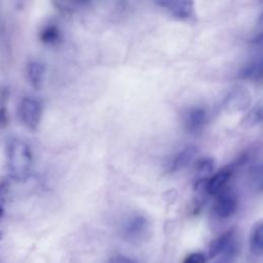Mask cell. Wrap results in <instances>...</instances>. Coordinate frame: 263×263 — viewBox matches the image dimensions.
I'll return each mask as SVG.
<instances>
[{
  "mask_svg": "<svg viewBox=\"0 0 263 263\" xmlns=\"http://www.w3.org/2000/svg\"><path fill=\"white\" fill-rule=\"evenodd\" d=\"M217 263H218V262H217Z\"/></svg>",
  "mask_w": 263,
  "mask_h": 263,
  "instance_id": "obj_21",
  "label": "cell"
},
{
  "mask_svg": "<svg viewBox=\"0 0 263 263\" xmlns=\"http://www.w3.org/2000/svg\"><path fill=\"white\" fill-rule=\"evenodd\" d=\"M238 208V197L234 190L231 188H223L216 194V200L214 203L215 214L222 218L232 217Z\"/></svg>",
  "mask_w": 263,
  "mask_h": 263,
  "instance_id": "obj_5",
  "label": "cell"
},
{
  "mask_svg": "<svg viewBox=\"0 0 263 263\" xmlns=\"http://www.w3.org/2000/svg\"><path fill=\"white\" fill-rule=\"evenodd\" d=\"M208 120L206 111L200 107L190 109L184 118L185 129L190 134H199L205 126Z\"/></svg>",
  "mask_w": 263,
  "mask_h": 263,
  "instance_id": "obj_7",
  "label": "cell"
},
{
  "mask_svg": "<svg viewBox=\"0 0 263 263\" xmlns=\"http://www.w3.org/2000/svg\"><path fill=\"white\" fill-rule=\"evenodd\" d=\"M262 120V105L259 103L253 109H251L242 118L241 125L245 127H252L260 123Z\"/></svg>",
  "mask_w": 263,
  "mask_h": 263,
  "instance_id": "obj_14",
  "label": "cell"
},
{
  "mask_svg": "<svg viewBox=\"0 0 263 263\" xmlns=\"http://www.w3.org/2000/svg\"><path fill=\"white\" fill-rule=\"evenodd\" d=\"M233 172V166H226L211 175V177L205 182V190L210 195H216L223 188L226 187V184L231 178Z\"/></svg>",
  "mask_w": 263,
  "mask_h": 263,
  "instance_id": "obj_8",
  "label": "cell"
},
{
  "mask_svg": "<svg viewBox=\"0 0 263 263\" xmlns=\"http://www.w3.org/2000/svg\"><path fill=\"white\" fill-rule=\"evenodd\" d=\"M250 249L256 256H261L263 252V223L256 222L250 233Z\"/></svg>",
  "mask_w": 263,
  "mask_h": 263,
  "instance_id": "obj_11",
  "label": "cell"
},
{
  "mask_svg": "<svg viewBox=\"0 0 263 263\" xmlns=\"http://www.w3.org/2000/svg\"><path fill=\"white\" fill-rule=\"evenodd\" d=\"M215 168V160L210 156L198 158L194 164V180L202 181L208 180L213 175Z\"/></svg>",
  "mask_w": 263,
  "mask_h": 263,
  "instance_id": "obj_10",
  "label": "cell"
},
{
  "mask_svg": "<svg viewBox=\"0 0 263 263\" xmlns=\"http://www.w3.org/2000/svg\"><path fill=\"white\" fill-rule=\"evenodd\" d=\"M261 68H262V64L261 61H255L253 63H251L250 65H248L245 70L241 73V76L243 78H253L256 79L257 77L261 76Z\"/></svg>",
  "mask_w": 263,
  "mask_h": 263,
  "instance_id": "obj_15",
  "label": "cell"
},
{
  "mask_svg": "<svg viewBox=\"0 0 263 263\" xmlns=\"http://www.w3.org/2000/svg\"><path fill=\"white\" fill-rule=\"evenodd\" d=\"M235 235V228L232 227L214 238L209 246V258L213 259L221 254H223L228 259L233 258L237 254V242Z\"/></svg>",
  "mask_w": 263,
  "mask_h": 263,
  "instance_id": "obj_3",
  "label": "cell"
},
{
  "mask_svg": "<svg viewBox=\"0 0 263 263\" xmlns=\"http://www.w3.org/2000/svg\"><path fill=\"white\" fill-rule=\"evenodd\" d=\"M59 31L54 26H47L40 32V40L44 43H52L58 39Z\"/></svg>",
  "mask_w": 263,
  "mask_h": 263,
  "instance_id": "obj_16",
  "label": "cell"
},
{
  "mask_svg": "<svg viewBox=\"0 0 263 263\" xmlns=\"http://www.w3.org/2000/svg\"><path fill=\"white\" fill-rule=\"evenodd\" d=\"M45 74L44 66L39 62H31L27 68V75L31 85L35 88H39L42 85Z\"/></svg>",
  "mask_w": 263,
  "mask_h": 263,
  "instance_id": "obj_12",
  "label": "cell"
},
{
  "mask_svg": "<svg viewBox=\"0 0 263 263\" xmlns=\"http://www.w3.org/2000/svg\"><path fill=\"white\" fill-rule=\"evenodd\" d=\"M160 6L162 7H166V8H171V6L173 5V3L175 2V0H155Z\"/></svg>",
  "mask_w": 263,
  "mask_h": 263,
  "instance_id": "obj_19",
  "label": "cell"
},
{
  "mask_svg": "<svg viewBox=\"0 0 263 263\" xmlns=\"http://www.w3.org/2000/svg\"><path fill=\"white\" fill-rule=\"evenodd\" d=\"M18 113L23 124L27 128L30 130H36L38 128L41 120L42 108L37 100L31 97H25L20 103Z\"/></svg>",
  "mask_w": 263,
  "mask_h": 263,
  "instance_id": "obj_4",
  "label": "cell"
},
{
  "mask_svg": "<svg viewBox=\"0 0 263 263\" xmlns=\"http://www.w3.org/2000/svg\"><path fill=\"white\" fill-rule=\"evenodd\" d=\"M107 263H136L130 258L124 257V256H116L111 258Z\"/></svg>",
  "mask_w": 263,
  "mask_h": 263,
  "instance_id": "obj_18",
  "label": "cell"
},
{
  "mask_svg": "<svg viewBox=\"0 0 263 263\" xmlns=\"http://www.w3.org/2000/svg\"><path fill=\"white\" fill-rule=\"evenodd\" d=\"M251 105V96L245 87L236 86L232 88L224 98L223 109L228 113L246 111Z\"/></svg>",
  "mask_w": 263,
  "mask_h": 263,
  "instance_id": "obj_6",
  "label": "cell"
},
{
  "mask_svg": "<svg viewBox=\"0 0 263 263\" xmlns=\"http://www.w3.org/2000/svg\"><path fill=\"white\" fill-rule=\"evenodd\" d=\"M3 214H4V211H3L2 206L0 205V221H1V220H2V218H3Z\"/></svg>",
  "mask_w": 263,
  "mask_h": 263,
  "instance_id": "obj_20",
  "label": "cell"
},
{
  "mask_svg": "<svg viewBox=\"0 0 263 263\" xmlns=\"http://www.w3.org/2000/svg\"><path fill=\"white\" fill-rule=\"evenodd\" d=\"M192 1L191 0H175L170 10L172 14L180 18L188 17L192 12Z\"/></svg>",
  "mask_w": 263,
  "mask_h": 263,
  "instance_id": "obj_13",
  "label": "cell"
},
{
  "mask_svg": "<svg viewBox=\"0 0 263 263\" xmlns=\"http://www.w3.org/2000/svg\"><path fill=\"white\" fill-rule=\"evenodd\" d=\"M196 152H197V150L193 146L186 147L183 150L179 151L171 161L170 171L172 173H175V172H179V171L187 167L192 162V160L195 158Z\"/></svg>",
  "mask_w": 263,
  "mask_h": 263,
  "instance_id": "obj_9",
  "label": "cell"
},
{
  "mask_svg": "<svg viewBox=\"0 0 263 263\" xmlns=\"http://www.w3.org/2000/svg\"><path fill=\"white\" fill-rule=\"evenodd\" d=\"M6 160L8 172L16 180H26L32 170L33 155L27 143L11 138L6 142Z\"/></svg>",
  "mask_w": 263,
  "mask_h": 263,
  "instance_id": "obj_1",
  "label": "cell"
},
{
  "mask_svg": "<svg viewBox=\"0 0 263 263\" xmlns=\"http://www.w3.org/2000/svg\"><path fill=\"white\" fill-rule=\"evenodd\" d=\"M151 232L149 219L142 214L132 215L122 226V236L130 243H141Z\"/></svg>",
  "mask_w": 263,
  "mask_h": 263,
  "instance_id": "obj_2",
  "label": "cell"
},
{
  "mask_svg": "<svg viewBox=\"0 0 263 263\" xmlns=\"http://www.w3.org/2000/svg\"><path fill=\"white\" fill-rule=\"evenodd\" d=\"M206 256L201 252H193L185 257L182 263H205Z\"/></svg>",
  "mask_w": 263,
  "mask_h": 263,
  "instance_id": "obj_17",
  "label": "cell"
}]
</instances>
